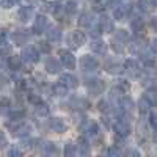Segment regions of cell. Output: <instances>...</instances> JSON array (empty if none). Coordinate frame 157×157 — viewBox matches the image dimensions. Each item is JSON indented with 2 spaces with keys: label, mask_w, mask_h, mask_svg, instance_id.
<instances>
[{
  "label": "cell",
  "mask_w": 157,
  "mask_h": 157,
  "mask_svg": "<svg viewBox=\"0 0 157 157\" xmlns=\"http://www.w3.org/2000/svg\"><path fill=\"white\" fill-rule=\"evenodd\" d=\"M60 83H63L68 90H69V88H77V86H78L77 77L72 75V74H69V72H68V74H61V77H60Z\"/></svg>",
  "instance_id": "cell-18"
},
{
  "label": "cell",
  "mask_w": 157,
  "mask_h": 157,
  "mask_svg": "<svg viewBox=\"0 0 157 157\" xmlns=\"http://www.w3.org/2000/svg\"><path fill=\"white\" fill-rule=\"evenodd\" d=\"M118 2H120V0H105V6L107 8H113Z\"/></svg>",
  "instance_id": "cell-49"
},
{
  "label": "cell",
  "mask_w": 157,
  "mask_h": 157,
  "mask_svg": "<svg viewBox=\"0 0 157 157\" xmlns=\"http://www.w3.org/2000/svg\"><path fill=\"white\" fill-rule=\"evenodd\" d=\"M80 132L86 137H96L99 134V127L93 120H85L80 124Z\"/></svg>",
  "instance_id": "cell-9"
},
{
  "label": "cell",
  "mask_w": 157,
  "mask_h": 157,
  "mask_svg": "<svg viewBox=\"0 0 157 157\" xmlns=\"http://www.w3.org/2000/svg\"><path fill=\"white\" fill-rule=\"evenodd\" d=\"M85 41H86V36H85V33L80 32V30H74V32H71L69 36H68V44H69L71 49H78L80 46L85 44Z\"/></svg>",
  "instance_id": "cell-5"
},
{
  "label": "cell",
  "mask_w": 157,
  "mask_h": 157,
  "mask_svg": "<svg viewBox=\"0 0 157 157\" xmlns=\"http://www.w3.org/2000/svg\"><path fill=\"white\" fill-rule=\"evenodd\" d=\"M116 88L121 90V91H129L130 90V83L127 80H124V78H120V80H118V86Z\"/></svg>",
  "instance_id": "cell-39"
},
{
  "label": "cell",
  "mask_w": 157,
  "mask_h": 157,
  "mask_svg": "<svg viewBox=\"0 0 157 157\" xmlns=\"http://www.w3.org/2000/svg\"><path fill=\"white\" fill-rule=\"evenodd\" d=\"M54 94H55V96H60V98H61V96H66V94H68V88L64 86L63 83L58 82V83L54 86Z\"/></svg>",
  "instance_id": "cell-35"
},
{
  "label": "cell",
  "mask_w": 157,
  "mask_h": 157,
  "mask_svg": "<svg viewBox=\"0 0 157 157\" xmlns=\"http://www.w3.org/2000/svg\"><path fill=\"white\" fill-rule=\"evenodd\" d=\"M38 47H39V50H41V52H44V54H49V52H50V46L47 43H44V41L38 43Z\"/></svg>",
  "instance_id": "cell-44"
},
{
  "label": "cell",
  "mask_w": 157,
  "mask_h": 157,
  "mask_svg": "<svg viewBox=\"0 0 157 157\" xmlns=\"http://www.w3.org/2000/svg\"><path fill=\"white\" fill-rule=\"evenodd\" d=\"M98 25L102 33H112L115 30V25H113V21L109 17V16H102L99 21H98Z\"/></svg>",
  "instance_id": "cell-15"
},
{
  "label": "cell",
  "mask_w": 157,
  "mask_h": 157,
  "mask_svg": "<svg viewBox=\"0 0 157 157\" xmlns=\"http://www.w3.org/2000/svg\"><path fill=\"white\" fill-rule=\"evenodd\" d=\"M49 127H50L52 132H57V134H63V132H66V129H68L64 120L63 118H58V116L57 118H50L49 120Z\"/></svg>",
  "instance_id": "cell-11"
},
{
  "label": "cell",
  "mask_w": 157,
  "mask_h": 157,
  "mask_svg": "<svg viewBox=\"0 0 157 157\" xmlns=\"http://www.w3.org/2000/svg\"><path fill=\"white\" fill-rule=\"evenodd\" d=\"M146 47L145 44V39H141L140 35H137V39H134L132 43H130L129 46V50H130V54H140V52Z\"/></svg>",
  "instance_id": "cell-19"
},
{
  "label": "cell",
  "mask_w": 157,
  "mask_h": 157,
  "mask_svg": "<svg viewBox=\"0 0 157 157\" xmlns=\"http://www.w3.org/2000/svg\"><path fill=\"white\" fill-rule=\"evenodd\" d=\"M69 104H71V107H74V109H80V110H85V109L90 107V104H88L85 99H80V98H74Z\"/></svg>",
  "instance_id": "cell-32"
},
{
  "label": "cell",
  "mask_w": 157,
  "mask_h": 157,
  "mask_svg": "<svg viewBox=\"0 0 157 157\" xmlns=\"http://www.w3.org/2000/svg\"><path fill=\"white\" fill-rule=\"evenodd\" d=\"M124 154H126V155H140V152L135 151V149H127Z\"/></svg>",
  "instance_id": "cell-51"
},
{
  "label": "cell",
  "mask_w": 157,
  "mask_h": 157,
  "mask_svg": "<svg viewBox=\"0 0 157 157\" xmlns=\"http://www.w3.org/2000/svg\"><path fill=\"white\" fill-rule=\"evenodd\" d=\"M6 39H8V30L6 29H0V46L6 44Z\"/></svg>",
  "instance_id": "cell-42"
},
{
  "label": "cell",
  "mask_w": 157,
  "mask_h": 157,
  "mask_svg": "<svg viewBox=\"0 0 157 157\" xmlns=\"http://www.w3.org/2000/svg\"><path fill=\"white\" fill-rule=\"evenodd\" d=\"M115 11H113V14H115V19H118V21H123L129 13H130V10H132V3L130 2H118L115 6Z\"/></svg>",
  "instance_id": "cell-6"
},
{
  "label": "cell",
  "mask_w": 157,
  "mask_h": 157,
  "mask_svg": "<svg viewBox=\"0 0 157 157\" xmlns=\"http://www.w3.org/2000/svg\"><path fill=\"white\" fill-rule=\"evenodd\" d=\"M107 154H109V155H120V154H121V151H120V148H116V146H112V148H109Z\"/></svg>",
  "instance_id": "cell-46"
},
{
  "label": "cell",
  "mask_w": 157,
  "mask_h": 157,
  "mask_svg": "<svg viewBox=\"0 0 157 157\" xmlns=\"http://www.w3.org/2000/svg\"><path fill=\"white\" fill-rule=\"evenodd\" d=\"M21 58L27 63V64H33L39 60V52L36 50V47L33 46H29V47H24L22 54H21Z\"/></svg>",
  "instance_id": "cell-7"
},
{
  "label": "cell",
  "mask_w": 157,
  "mask_h": 157,
  "mask_svg": "<svg viewBox=\"0 0 157 157\" xmlns=\"http://www.w3.org/2000/svg\"><path fill=\"white\" fill-rule=\"evenodd\" d=\"M46 71L49 74H58L61 71V64L55 58H47L46 60Z\"/></svg>",
  "instance_id": "cell-25"
},
{
  "label": "cell",
  "mask_w": 157,
  "mask_h": 157,
  "mask_svg": "<svg viewBox=\"0 0 157 157\" xmlns=\"http://www.w3.org/2000/svg\"><path fill=\"white\" fill-rule=\"evenodd\" d=\"M105 71L109 72V74H121L123 71H124V68H123V63H120L118 60H109L107 63H105Z\"/></svg>",
  "instance_id": "cell-17"
},
{
  "label": "cell",
  "mask_w": 157,
  "mask_h": 157,
  "mask_svg": "<svg viewBox=\"0 0 157 157\" xmlns=\"http://www.w3.org/2000/svg\"><path fill=\"white\" fill-rule=\"evenodd\" d=\"M25 115H27V112H25L24 109H21V110H11L8 113V118L13 120V121H21V120H24Z\"/></svg>",
  "instance_id": "cell-34"
},
{
  "label": "cell",
  "mask_w": 157,
  "mask_h": 157,
  "mask_svg": "<svg viewBox=\"0 0 157 157\" xmlns=\"http://www.w3.org/2000/svg\"><path fill=\"white\" fill-rule=\"evenodd\" d=\"M22 154V151L19 149V148H13L11 151H10V155H21Z\"/></svg>",
  "instance_id": "cell-50"
},
{
  "label": "cell",
  "mask_w": 157,
  "mask_h": 157,
  "mask_svg": "<svg viewBox=\"0 0 157 157\" xmlns=\"http://www.w3.org/2000/svg\"><path fill=\"white\" fill-rule=\"evenodd\" d=\"M11 39L14 41V44L17 46H24V44H27L29 43V39H30V35L25 32V30H17L11 35Z\"/></svg>",
  "instance_id": "cell-16"
},
{
  "label": "cell",
  "mask_w": 157,
  "mask_h": 157,
  "mask_svg": "<svg viewBox=\"0 0 157 157\" xmlns=\"http://www.w3.org/2000/svg\"><path fill=\"white\" fill-rule=\"evenodd\" d=\"M8 146V140H6V135L0 130V149H5Z\"/></svg>",
  "instance_id": "cell-43"
},
{
  "label": "cell",
  "mask_w": 157,
  "mask_h": 157,
  "mask_svg": "<svg viewBox=\"0 0 157 157\" xmlns=\"http://www.w3.org/2000/svg\"><path fill=\"white\" fill-rule=\"evenodd\" d=\"M43 151H44V154H49V155H57L58 154L57 145L52 143V141H44L43 143Z\"/></svg>",
  "instance_id": "cell-30"
},
{
  "label": "cell",
  "mask_w": 157,
  "mask_h": 157,
  "mask_svg": "<svg viewBox=\"0 0 157 157\" xmlns=\"http://www.w3.org/2000/svg\"><path fill=\"white\" fill-rule=\"evenodd\" d=\"M123 68H124V71L129 72V75H132V77H138L140 72H141V69H140V66H138V63H137L135 60H132V58L126 60L124 64H123Z\"/></svg>",
  "instance_id": "cell-12"
},
{
  "label": "cell",
  "mask_w": 157,
  "mask_h": 157,
  "mask_svg": "<svg viewBox=\"0 0 157 157\" xmlns=\"http://www.w3.org/2000/svg\"><path fill=\"white\" fill-rule=\"evenodd\" d=\"M149 124H151V129L152 130H157V115L154 112L149 113Z\"/></svg>",
  "instance_id": "cell-41"
},
{
  "label": "cell",
  "mask_w": 157,
  "mask_h": 157,
  "mask_svg": "<svg viewBox=\"0 0 157 157\" xmlns=\"http://www.w3.org/2000/svg\"><path fill=\"white\" fill-rule=\"evenodd\" d=\"M33 16V10L30 6H21L17 11V19L21 22H29Z\"/></svg>",
  "instance_id": "cell-24"
},
{
  "label": "cell",
  "mask_w": 157,
  "mask_h": 157,
  "mask_svg": "<svg viewBox=\"0 0 157 157\" xmlns=\"http://www.w3.org/2000/svg\"><path fill=\"white\" fill-rule=\"evenodd\" d=\"M6 85H8V78H6L5 75L0 74V88H5Z\"/></svg>",
  "instance_id": "cell-48"
},
{
  "label": "cell",
  "mask_w": 157,
  "mask_h": 157,
  "mask_svg": "<svg viewBox=\"0 0 157 157\" xmlns=\"http://www.w3.org/2000/svg\"><path fill=\"white\" fill-rule=\"evenodd\" d=\"M80 69L85 72H94L99 69V60L94 58L93 55H83L80 58Z\"/></svg>",
  "instance_id": "cell-2"
},
{
  "label": "cell",
  "mask_w": 157,
  "mask_h": 157,
  "mask_svg": "<svg viewBox=\"0 0 157 157\" xmlns=\"http://www.w3.org/2000/svg\"><path fill=\"white\" fill-rule=\"evenodd\" d=\"M21 66H22V58L19 55H11L8 58V68L11 71H19Z\"/></svg>",
  "instance_id": "cell-26"
},
{
  "label": "cell",
  "mask_w": 157,
  "mask_h": 157,
  "mask_svg": "<svg viewBox=\"0 0 157 157\" xmlns=\"http://www.w3.org/2000/svg\"><path fill=\"white\" fill-rule=\"evenodd\" d=\"M127 41H129V33L126 30H118L113 35L110 44H112V49L116 52V54H123L124 46L127 44Z\"/></svg>",
  "instance_id": "cell-1"
},
{
  "label": "cell",
  "mask_w": 157,
  "mask_h": 157,
  "mask_svg": "<svg viewBox=\"0 0 157 157\" xmlns=\"http://www.w3.org/2000/svg\"><path fill=\"white\" fill-rule=\"evenodd\" d=\"M10 130H11L13 137L22 138V137H27V135L32 132V127H30L29 123H24V121L21 120V121H16L14 126H10Z\"/></svg>",
  "instance_id": "cell-4"
},
{
  "label": "cell",
  "mask_w": 157,
  "mask_h": 157,
  "mask_svg": "<svg viewBox=\"0 0 157 157\" xmlns=\"http://www.w3.org/2000/svg\"><path fill=\"white\" fill-rule=\"evenodd\" d=\"M46 27H47V17L43 16V14L36 16L35 22H33V33L35 35H41V33H44Z\"/></svg>",
  "instance_id": "cell-13"
},
{
  "label": "cell",
  "mask_w": 157,
  "mask_h": 157,
  "mask_svg": "<svg viewBox=\"0 0 157 157\" xmlns=\"http://www.w3.org/2000/svg\"><path fill=\"white\" fill-rule=\"evenodd\" d=\"M85 86H86V90H88V93L93 94V96L102 94V91L105 90V85H104V82L101 80V78H94V77L88 78V80L85 82Z\"/></svg>",
  "instance_id": "cell-3"
},
{
  "label": "cell",
  "mask_w": 157,
  "mask_h": 157,
  "mask_svg": "<svg viewBox=\"0 0 157 157\" xmlns=\"http://www.w3.org/2000/svg\"><path fill=\"white\" fill-rule=\"evenodd\" d=\"M63 154L66 157H72L77 154V149H75V145H72V143H68V145H64V151Z\"/></svg>",
  "instance_id": "cell-36"
},
{
  "label": "cell",
  "mask_w": 157,
  "mask_h": 157,
  "mask_svg": "<svg viewBox=\"0 0 157 157\" xmlns=\"http://www.w3.org/2000/svg\"><path fill=\"white\" fill-rule=\"evenodd\" d=\"M149 109H151L149 102H148L145 98H141V99L138 101V112H140V115H141V116L148 115V113H149Z\"/></svg>",
  "instance_id": "cell-33"
},
{
  "label": "cell",
  "mask_w": 157,
  "mask_h": 157,
  "mask_svg": "<svg viewBox=\"0 0 157 157\" xmlns=\"http://www.w3.org/2000/svg\"><path fill=\"white\" fill-rule=\"evenodd\" d=\"M145 99L149 102V105H151V107H154L155 104H157V91H155L154 86L148 88V91L145 93Z\"/></svg>",
  "instance_id": "cell-31"
},
{
  "label": "cell",
  "mask_w": 157,
  "mask_h": 157,
  "mask_svg": "<svg viewBox=\"0 0 157 157\" xmlns=\"http://www.w3.org/2000/svg\"><path fill=\"white\" fill-rule=\"evenodd\" d=\"M35 112L38 116H41V118H46L49 115V107H47V104H44L43 101H39L38 104H35Z\"/></svg>",
  "instance_id": "cell-28"
},
{
  "label": "cell",
  "mask_w": 157,
  "mask_h": 157,
  "mask_svg": "<svg viewBox=\"0 0 157 157\" xmlns=\"http://www.w3.org/2000/svg\"><path fill=\"white\" fill-rule=\"evenodd\" d=\"M75 149H77V154H82V155H90V152H91L90 145H88V141H86L85 137L78 138L77 145H75Z\"/></svg>",
  "instance_id": "cell-23"
},
{
  "label": "cell",
  "mask_w": 157,
  "mask_h": 157,
  "mask_svg": "<svg viewBox=\"0 0 157 157\" xmlns=\"http://www.w3.org/2000/svg\"><path fill=\"white\" fill-rule=\"evenodd\" d=\"M46 36L49 41H54V43H58L61 39V30L58 27H46Z\"/></svg>",
  "instance_id": "cell-20"
},
{
  "label": "cell",
  "mask_w": 157,
  "mask_h": 157,
  "mask_svg": "<svg viewBox=\"0 0 157 157\" xmlns=\"http://www.w3.org/2000/svg\"><path fill=\"white\" fill-rule=\"evenodd\" d=\"M98 109H99V112H102V113H105V112H109L110 110V102L109 101H99L98 102Z\"/></svg>",
  "instance_id": "cell-38"
},
{
  "label": "cell",
  "mask_w": 157,
  "mask_h": 157,
  "mask_svg": "<svg viewBox=\"0 0 157 157\" xmlns=\"http://www.w3.org/2000/svg\"><path fill=\"white\" fill-rule=\"evenodd\" d=\"M113 129H115V132H116V135H120L121 138H126L127 135H130V123L126 120V118H121V120H118L116 123H115V126H113Z\"/></svg>",
  "instance_id": "cell-8"
},
{
  "label": "cell",
  "mask_w": 157,
  "mask_h": 157,
  "mask_svg": "<svg viewBox=\"0 0 157 157\" xmlns=\"http://www.w3.org/2000/svg\"><path fill=\"white\" fill-rule=\"evenodd\" d=\"M16 2L17 0H0V5H2L5 10H10V8H13L16 5Z\"/></svg>",
  "instance_id": "cell-40"
},
{
  "label": "cell",
  "mask_w": 157,
  "mask_h": 157,
  "mask_svg": "<svg viewBox=\"0 0 157 157\" xmlns=\"http://www.w3.org/2000/svg\"><path fill=\"white\" fill-rule=\"evenodd\" d=\"M29 101H30V102L33 104V105H35V104H38L39 101H43V99L39 98L38 94H33V93H30V94H29Z\"/></svg>",
  "instance_id": "cell-45"
},
{
  "label": "cell",
  "mask_w": 157,
  "mask_h": 157,
  "mask_svg": "<svg viewBox=\"0 0 157 157\" xmlns=\"http://www.w3.org/2000/svg\"><path fill=\"white\" fill-rule=\"evenodd\" d=\"M138 6H140L141 11L151 13V11H154V8H155V0H140Z\"/></svg>",
  "instance_id": "cell-29"
},
{
  "label": "cell",
  "mask_w": 157,
  "mask_h": 157,
  "mask_svg": "<svg viewBox=\"0 0 157 157\" xmlns=\"http://www.w3.org/2000/svg\"><path fill=\"white\" fill-rule=\"evenodd\" d=\"M118 107H120V110H123V112H132V109H134V101H132V98L121 96L120 101H118Z\"/></svg>",
  "instance_id": "cell-22"
},
{
  "label": "cell",
  "mask_w": 157,
  "mask_h": 157,
  "mask_svg": "<svg viewBox=\"0 0 157 157\" xmlns=\"http://www.w3.org/2000/svg\"><path fill=\"white\" fill-rule=\"evenodd\" d=\"M93 22H94V17H93V14H91V13H88V11L82 13L80 17H78V24H80L82 27H90V25H93Z\"/></svg>",
  "instance_id": "cell-27"
},
{
  "label": "cell",
  "mask_w": 157,
  "mask_h": 157,
  "mask_svg": "<svg viewBox=\"0 0 157 157\" xmlns=\"http://www.w3.org/2000/svg\"><path fill=\"white\" fill-rule=\"evenodd\" d=\"M58 55H60V60L63 63V66L66 69H74L75 68V57L71 54L69 50L61 49V50H58Z\"/></svg>",
  "instance_id": "cell-10"
},
{
  "label": "cell",
  "mask_w": 157,
  "mask_h": 157,
  "mask_svg": "<svg viewBox=\"0 0 157 157\" xmlns=\"http://www.w3.org/2000/svg\"><path fill=\"white\" fill-rule=\"evenodd\" d=\"M90 47L98 55H105L107 54V44L104 41H101V39H94V41L90 44Z\"/></svg>",
  "instance_id": "cell-21"
},
{
  "label": "cell",
  "mask_w": 157,
  "mask_h": 157,
  "mask_svg": "<svg viewBox=\"0 0 157 157\" xmlns=\"http://www.w3.org/2000/svg\"><path fill=\"white\" fill-rule=\"evenodd\" d=\"M130 29H132L134 35H141V32L145 30V19L140 16H132V19H130Z\"/></svg>",
  "instance_id": "cell-14"
},
{
  "label": "cell",
  "mask_w": 157,
  "mask_h": 157,
  "mask_svg": "<svg viewBox=\"0 0 157 157\" xmlns=\"http://www.w3.org/2000/svg\"><path fill=\"white\" fill-rule=\"evenodd\" d=\"M64 10H66V13H68L69 16H74L75 13H77V3L74 2V0H69L68 5H66V8H64Z\"/></svg>",
  "instance_id": "cell-37"
},
{
  "label": "cell",
  "mask_w": 157,
  "mask_h": 157,
  "mask_svg": "<svg viewBox=\"0 0 157 157\" xmlns=\"http://www.w3.org/2000/svg\"><path fill=\"white\" fill-rule=\"evenodd\" d=\"M0 47H2V49H0V57H5V55H8V54H10V46L2 44Z\"/></svg>",
  "instance_id": "cell-47"
}]
</instances>
